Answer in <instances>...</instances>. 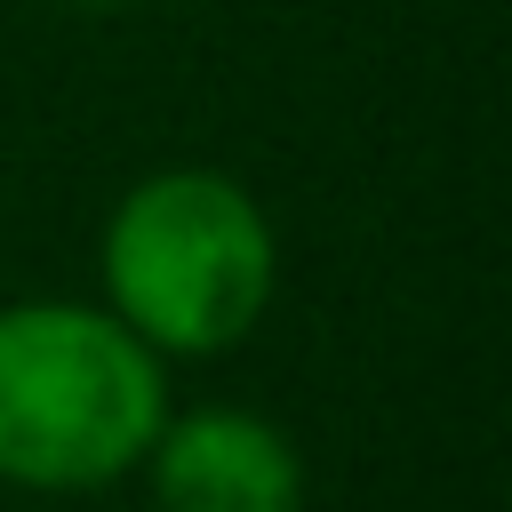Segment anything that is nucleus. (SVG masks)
<instances>
[{
	"label": "nucleus",
	"instance_id": "f257e3e1",
	"mask_svg": "<svg viewBox=\"0 0 512 512\" xmlns=\"http://www.w3.org/2000/svg\"><path fill=\"white\" fill-rule=\"evenodd\" d=\"M168 360L96 296L0 304V488L104 496L168 424Z\"/></svg>",
	"mask_w": 512,
	"mask_h": 512
},
{
	"label": "nucleus",
	"instance_id": "f03ea898",
	"mask_svg": "<svg viewBox=\"0 0 512 512\" xmlns=\"http://www.w3.org/2000/svg\"><path fill=\"white\" fill-rule=\"evenodd\" d=\"M280 240L264 200L200 160L136 176L96 232V304L160 360H216L272 312Z\"/></svg>",
	"mask_w": 512,
	"mask_h": 512
},
{
	"label": "nucleus",
	"instance_id": "20e7f679",
	"mask_svg": "<svg viewBox=\"0 0 512 512\" xmlns=\"http://www.w3.org/2000/svg\"><path fill=\"white\" fill-rule=\"evenodd\" d=\"M96 8H120V0H96Z\"/></svg>",
	"mask_w": 512,
	"mask_h": 512
},
{
	"label": "nucleus",
	"instance_id": "7ed1b4c3",
	"mask_svg": "<svg viewBox=\"0 0 512 512\" xmlns=\"http://www.w3.org/2000/svg\"><path fill=\"white\" fill-rule=\"evenodd\" d=\"M136 472L152 488V512H304L296 440L232 400L168 408Z\"/></svg>",
	"mask_w": 512,
	"mask_h": 512
}]
</instances>
